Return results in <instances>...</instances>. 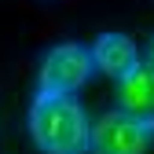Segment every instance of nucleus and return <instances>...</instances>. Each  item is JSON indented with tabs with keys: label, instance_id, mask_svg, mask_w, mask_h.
I'll use <instances>...</instances> for the list:
<instances>
[{
	"label": "nucleus",
	"instance_id": "nucleus-4",
	"mask_svg": "<svg viewBox=\"0 0 154 154\" xmlns=\"http://www.w3.org/2000/svg\"><path fill=\"white\" fill-rule=\"evenodd\" d=\"M118 110L154 128V66L140 63L125 77H118Z\"/></svg>",
	"mask_w": 154,
	"mask_h": 154
},
{
	"label": "nucleus",
	"instance_id": "nucleus-1",
	"mask_svg": "<svg viewBox=\"0 0 154 154\" xmlns=\"http://www.w3.org/2000/svg\"><path fill=\"white\" fill-rule=\"evenodd\" d=\"M26 128L41 154H88V110L70 92H37Z\"/></svg>",
	"mask_w": 154,
	"mask_h": 154
},
{
	"label": "nucleus",
	"instance_id": "nucleus-6",
	"mask_svg": "<svg viewBox=\"0 0 154 154\" xmlns=\"http://www.w3.org/2000/svg\"><path fill=\"white\" fill-rule=\"evenodd\" d=\"M143 63H147V66H154V37L147 41V51H143Z\"/></svg>",
	"mask_w": 154,
	"mask_h": 154
},
{
	"label": "nucleus",
	"instance_id": "nucleus-2",
	"mask_svg": "<svg viewBox=\"0 0 154 154\" xmlns=\"http://www.w3.org/2000/svg\"><path fill=\"white\" fill-rule=\"evenodd\" d=\"M95 63L92 51L81 41H59L41 55V66H37V92H77L92 81Z\"/></svg>",
	"mask_w": 154,
	"mask_h": 154
},
{
	"label": "nucleus",
	"instance_id": "nucleus-5",
	"mask_svg": "<svg viewBox=\"0 0 154 154\" xmlns=\"http://www.w3.org/2000/svg\"><path fill=\"white\" fill-rule=\"evenodd\" d=\"M88 51H92L95 70L106 73V77H114V81H118V77H125L132 66H140V63H143L140 44L132 41L128 33H118V29L99 33V37H95V44H92Z\"/></svg>",
	"mask_w": 154,
	"mask_h": 154
},
{
	"label": "nucleus",
	"instance_id": "nucleus-3",
	"mask_svg": "<svg viewBox=\"0 0 154 154\" xmlns=\"http://www.w3.org/2000/svg\"><path fill=\"white\" fill-rule=\"evenodd\" d=\"M150 150H154V128L140 125L118 106L88 121V154H150Z\"/></svg>",
	"mask_w": 154,
	"mask_h": 154
}]
</instances>
